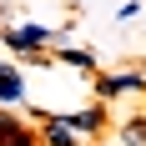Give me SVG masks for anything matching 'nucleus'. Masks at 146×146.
Returning <instances> with one entry per match:
<instances>
[{"mask_svg": "<svg viewBox=\"0 0 146 146\" xmlns=\"http://www.w3.org/2000/svg\"><path fill=\"white\" fill-rule=\"evenodd\" d=\"M131 141H146V121H136V126H131Z\"/></svg>", "mask_w": 146, "mask_h": 146, "instance_id": "423d86ee", "label": "nucleus"}, {"mask_svg": "<svg viewBox=\"0 0 146 146\" xmlns=\"http://www.w3.org/2000/svg\"><path fill=\"white\" fill-rule=\"evenodd\" d=\"M15 96H20V81L10 71H0V101H15Z\"/></svg>", "mask_w": 146, "mask_h": 146, "instance_id": "20e7f679", "label": "nucleus"}, {"mask_svg": "<svg viewBox=\"0 0 146 146\" xmlns=\"http://www.w3.org/2000/svg\"><path fill=\"white\" fill-rule=\"evenodd\" d=\"M10 45H15V50H30V45H45V30H35V25H20V30H10Z\"/></svg>", "mask_w": 146, "mask_h": 146, "instance_id": "7ed1b4c3", "label": "nucleus"}, {"mask_svg": "<svg viewBox=\"0 0 146 146\" xmlns=\"http://www.w3.org/2000/svg\"><path fill=\"white\" fill-rule=\"evenodd\" d=\"M96 126H101V111H86V116L76 121V131H96Z\"/></svg>", "mask_w": 146, "mask_h": 146, "instance_id": "39448f33", "label": "nucleus"}, {"mask_svg": "<svg viewBox=\"0 0 146 146\" xmlns=\"http://www.w3.org/2000/svg\"><path fill=\"white\" fill-rule=\"evenodd\" d=\"M0 146H30V131L15 126L10 116H0Z\"/></svg>", "mask_w": 146, "mask_h": 146, "instance_id": "f03ea898", "label": "nucleus"}, {"mask_svg": "<svg viewBox=\"0 0 146 146\" xmlns=\"http://www.w3.org/2000/svg\"><path fill=\"white\" fill-rule=\"evenodd\" d=\"M45 141L50 146H76V121H50L45 126Z\"/></svg>", "mask_w": 146, "mask_h": 146, "instance_id": "f257e3e1", "label": "nucleus"}]
</instances>
